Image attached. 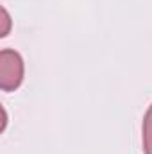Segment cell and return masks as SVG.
I'll return each mask as SVG.
<instances>
[{
    "mask_svg": "<svg viewBox=\"0 0 152 154\" xmlns=\"http://www.w3.org/2000/svg\"><path fill=\"white\" fill-rule=\"evenodd\" d=\"M25 65L22 56L13 48L0 50V88L4 91L16 90L23 81Z\"/></svg>",
    "mask_w": 152,
    "mask_h": 154,
    "instance_id": "6da1fadb",
    "label": "cell"
},
{
    "mask_svg": "<svg viewBox=\"0 0 152 154\" xmlns=\"http://www.w3.org/2000/svg\"><path fill=\"white\" fill-rule=\"evenodd\" d=\"M141 142H143V152L152 154V104L143 115L141 124Z\"/></svg>",
    "mask_w": 152,
    "mask_h": 154,
    "instance_id": "7a4b0ae2",
    "label": "cell"
}]
</instances>
